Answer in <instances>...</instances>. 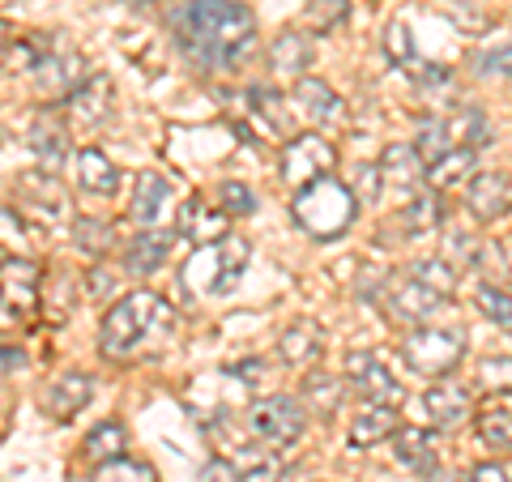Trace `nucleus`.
Here are the masks:
<instances>
[{
	"instance_id": "1",
	"label": "nucleus",
	"mask_w": 512,
	"mask_h": 482,
	"mask_svg": "<svg viewBox=\"0 0 512 482\" xmlns=\"http://www.w3.org/2000/svg\"><path fill=\"white\" fill-rule=\"evenodd\" d=\"M180 47L210 73L239 69L256 52V13L239 0H184L171 13Z\"/></svg>"
},
{
	"instance_id": "2",
	"label": "nucleus",
	"mask_w": 512,
	"mask_h": 482,
	"mask_svg": "<svg viewBox=\"0 0 512 482\" xmlns=\"http://www.w3.org/2000/svg\"><path fill=\"white\" fill-rule=\"evenodd\" d=\"M167 325H171V308H167L163 295L128 291L124 299H116L107 308L103 329H99V346H103L107 359H128V355H137L154 333H163Z\"/></svg>"
},
{
	"instance_id": "3",
	"label": "nucleus",
	"mask_w": 512,
	"mask_h": 482,
	"mask_svg": "<svg viewBox=\"0 0 512 482\" xmlns=\"http://www.w3.org/2000/svg\"><path fill=\"white\" fill-rule=\"evenodd\" d=\"M252 261V244L244 235H222L214 244H201L197 252L184 261L180 269V286L197 299H218V295H231L244 269Z\"/></svg>"
},
{
	"instance_id": "4",
	"label": "nucleus",
	"mask_w": 512,
	"mask_h": 482,
	"mask_svg": "<svg viewBox=\"0 0 512 482\" xmlns=\"http://www.w3.org/2000/svg\"><path fill=\"white\" fill-rule=\"evenodd\" d=\"M359 214V201L350 184H342L338 175H320V180L295 188V201H291V218L299 222L308 235L316 239H338L342 231H350V222Z\"/></svg>"
},
{
	"instance_id": "5",
	"label": "nucleus",
	"mask_w": 512,
	"mask_h": 482,
	"mask_svg": "<svg viewBox=\"0 0 512 482\" xmlns=\"http://www.w3.org/2000/svg\"><path fill=\"white\" fill-rule=\"evenodd\" d=\"M487 141H491V120L478 107H457L440 120H427L419 128L414 150L423 154V163H436L448 150H478V146H487Z\"/></svg>"
},
{
	"instance_id": "6",
	"label": "nucleus",
	"mask_w": 512,
	"mask_h": 482,
	"mask_svg": "<svg viewBox=\"0 0 512 482\" xmlns=\"http://www.w3.org/2000/svg\"><path fill=\"white\" fill-rule=\"evenodd\" d=\"M402 359L419 376H448L466 359V329H444V325H414L402 342Z\"/></svg>"
},
{
	"instance_id": "7",
	"label": "nucleus",
	"mask_w": 512,
	"mask_h": 482,
	"mask_svg": "<svg viewBox=\"0 0 512 482\" xmlns=\"http://www.w3.org/2000/svg\"><path fill=\"white\" fill-rule=\"evenodd\" d=\"M248 431L261 444L274 448V453H282V448H291L303 431H308V410H303V401L291 393L261 397L248 406Z\"/></svg>"
},
{
	"instance_id": "8",
	"label": "nucleus",
	"mask_w": 512,
	"mask_h": 482,
	"mask_svg": "<svg viewBox=\"0 0 512 482\" xmlns=\"http://www.w3.org/2000/svg\"><path fill=\"white\" fill-rule=\"evenodd\" d=\"M376 303H380L384 320L414 329V325H427V320L440 312L444 295H436L431 286H423L414 278V273H406V278H384L380 291H376Z\"/></svg>"
},
{
	"instance_id": "9",
	"label": "nucleus",
	"mask_w": 512,
	"mask_h": 482,
	"mask_svg": "<svg viewBox=\"0 0 512 482\" xmlns=\"http://www.w3.org/2000/svg\"><path fill=\"white\" fill-rule=\"evenodd\" d=\"M333 167H338V146L320 133H299L282 150V180L295 188L320 180V175H333Z\"/></svg>"
},
{
	"instance_id": "10",
	"label": "nucleus",
	"mask_w": 512,
	"mask_h": 482,
	"mask_svg": "<svg viewBox=\"0 0 512 482\" xmlns=\"http://www.w3.org/2000/svg\"><path fill=\"white\" fill-rule=\"evenodd\" d=\"M18 210L26 218L43 222V227H56V222L69 218V192H64L60 175L52 171H26L18 180Z\"/></svg>"
},
{
	"instance_id": "11",
	"label": "nucleus",
	"mask_w": 512,
	"mask_h": 482,
	"mask_svg": "<svg viewBox=\"0 0 512 482\" xmlns=\"http://www.w3.org/2000/svg\"><path fill=\"white\" fill-rule=\"evenodd\" d=\"M346 384L359 397L380 401V406H397V401L406 397L402 380H397L389 367H384V359L372 355V350H350V355H346Z\"/></svg>"
},
{
	"instance_id": "12",
	"label": "nucleus",
	"mask_w": 512,
	"mask_h": 482,
	"mask_svg": "<svg viewBox=\"0 0 512 482\" xmlns=\"http://www.w3.org/2000/svg\"><path fill=\"white\" fill-rule=\"evenodd\" d=\"M86 60L73 52V47H64L52 39V47L43 52L39 69H35V86L39 94H47V99H69V94L86 82Z\"/></svg>"
},
{
	"instance_id": "13",
	"label": "nucleus",
	"mask_w": 512,
	"mask_h": 482,
	"mask_svg": "<svg viewBox=\"0 0 512 482\" xmlns=\"http://www.w3.org/2000/svg\"><path fill=\"white\" fill-rule=\"evenodd\" d=\"M39 286H43V273L35 261H26V256H5L0 261V303L13 316L26 320L39 308Z\"/></svg>"
},
{
	"instance_id": "14",
	"label": "nucleus",
	"mask_w": 512,
	"mask_h": 482,
	"mask_svg": "<svg viewBox=\"0 0 512 482\" xmlns=\"http://www.w3.org/2000/svg\"><path fill=\"white\" fill-rule=\"evenodd\" d=\"M466 210L478 222H495L512 214V175L491 167V171H474V180L466 184Z\"/></svg>"
},
{
	"instance_id": "15",
	"label": "nucleus",
	"mask_w": 512,
	"mask_h": 482,
	"mask_svg": "<svg viewBox=\"0 0 512 482\" xmlns=\"http://www.w3.org/2000/svg\"><path fill=\"white\" fill-rule=\"evenodd\" d=\"M111 103H116V86H111L107 73H90L82 86H77L69 99H64V111L77 128H99L111 116Z\"/></svg>"
},
{
	"instance_id": "16",
	"label": "nucleus",
	"mask_w": 512,
	"mask_h": 482,
	"mask_svg": "<svg viewBox=\"0 0 512 482\" xmlns=\"http://www.w3.org/2000/svg\"><path fill=\"white\" fill-rule=\"evenodd\" d=\"M380 180L384 188H393V192H423L427 184V163H423V154L410 146V141H393V146H384L380 154Z\"/></svg>"
},
{
	"instance_id": "17",
	"label": "nucleus",
	"mask_w": 512,
	"mask_h": 482,
	"mask_svg": "<svg viewBox=\"0 0 512 482\" xmlns=\"http://www.w3.org/2000/svg\"><path fill=\"white\" fill-rule=\"evenodd\" d=\"M90 397H94V376H86V372H60L43 389V410L52 414L56 423H69V419H77V414L90 406Z\"/></svg>"
},
{
	"instance_id": "18",
	"label": "nucleus",
	"mask_w": 512,
	"mask_h": 482,
	"mask_svg": "<svg viewBox=\"0 0 512 482\" xmlns=\"http://www.w3.org/2000/svg\"><path fill=\"white\" fill-rule=\"evenodd\" d=\"M423 414L431 427H461L474 414V393L457 380H440L423 393Z\"/></svg>"
},
{
	"instance_id": "19",
	"label": "nucleus",
	"mask_w": 512,
	"mask_h": 482,
	"mask_svg": "<svg viewBox=\"0 0 512 482\" xmlns=\"http://www.w3.org/2000/svg\"><path fill=\"white\" fill-rule=\"evenodd\" d=\"M171 197H175V184L167 180L163 171H137L128 214H133V222H141V227H158V222L167 218V210H171Z\"/></svg>"
},
{
	"instance_id": "20",
	"label": "nucleus",
	"mask_w": 512,
	"mask_h": 482,
	"mask_svg": "<svg viewBox=\"0 0 512 482\" xmlns=\"http://www.w3.org/2000/svg\"><path fill=\"white\" fill-rule=\"evenodd\" d=\"M175 235H184L188 244H214L227 235V210L222 205H205L201 197H188L175 214Z\"/></svg>"
},
{
	"instance_id": "21",
	"label": "nucleus",
	"mask_w": 512,
	"mask_h": 482,
	"mask_svg": "<svg viewBox=\"0 0 512 482\" xmlns=\"http://www.w3.org/2000/svg\"><path fill=\"white\" fill-rule=\"evenodd\" d=\"M171 244H175V239H171L167 231H158V227H141V231L124 244L120 261H124V269L133 273V278H146V273H154V269H163V265H167Z\"/></svg>"
},
{
	"instance_id": "22",
	"label": "nucleus",
	"mask_w": 512,
	"mask_h": 482,
	"mask_svg": "<svg viewBox=\"0 0 512 482\" xmlns=\"http://www.w3.org/2000/svg\"><path fill=\"white\" fill-rule=\"evenodd\" d=\"M73 180L82 192H90V197H111V192L120 188V171L103 150L86 146L73 154Z\"/></svg>"
},
{
	"instance_id": "23",
	"label": "nucleus",
	"mask_w": 512,
	"mask_h": 482,
	"mask_svg": "<svg viewBox=\"0 0 512 482\" xmlns=\"http://www.w3.org/2000/svg\"><path fill=\"white\" fill-rule=\"evenodd\" d=\"M295 103H299V116L312 120V124H338L342 120V94L325 86L320 77H299L295 82Z\"/></svg>"
},
{
	"instance_id": "24",
	"label": "nucleus",
	"mask_w": 512,
	"mask_h": 482,
	"mask_svg": "<svg viewBox=\"0 0 512 482\" xmlns=\"http://www.w3.org/2000/svg\"><path fill=\"white\" fill-rule=\"evenodd\" d=\"M402 427L397 419V406H380V401H367L350 423V448H376L384 440H393V431Z\"/></svg>"
},
{
	"instance_id": "25",
	"label": "nucleus",
	"mask_w": 512,
	"mask_h": 482,
	"mask_svg": "<svg viewBox=\"0 0 512 482\" xmlns=\"http://www.w3.org/2000/svg\"><path fill=\"white\" fill-rule=\"evenodd\" d=\"M312 56H316V47L303 30H282V35L269 43V69L282 77H303L312 69Z\"/></svg>"
},
{
	"instance_id": "26",
	"label": "nucleus",
	"mask_w": 512,
	"mask_h": 482,
	"mask_svg": "<svg viewBox=\"0 0 512 482\" xmlns=\"http://www.w3.org/2000/svg\"><path fill=\"white\" fill-rule=\"evenodd\" d=\"M393 453H397V461H402L406 470H414L419 478H427V474L440 465L436 440H431L427 427H397V431H393Z\"/></svg>"
},
{
	"instance_id": "27",
	"label": "nucleus",
	"mask_w": 512,
	"mask_h": 482,
	"mask_svg": "<svg viewBox=\"0 0 512 482\" xmlns=\"http://www.w3.org/2000/svg\"><path fill=\"white\" fill-rule=\"evenodd\" d=\"M30 150H35V158H39L43 171L60 175V167L69 163V133H64V128L43 111V116L30 124Z\"/></svg>"
},
{
	"instance_id": "28",
	"label": "nucleus",
	"mask_w": 512,
	"mask_h": 482,
	"mask_svg": "<svg viewBox=\"0 0 512 482\" xmlns=\"http://www.w3.org/2000/svg\"><path fill=\"white\" fill-rule=\"evenodd\" d=\"M244 99L269 137H291V99H282L274 86H248Z\"/></svg>"
},
{
	"instance_id": "29",
	"label": "nucleus",
	"mask_w": 512,
	"mask_h": 482,
	"mask_svg": "<svg viewBox=\"0 0 512 482\" xmlns=\"http://www.w3.org/2000/svg\"><path fill=\"white\" fill-rule=\"evenodd\" d=\"M474 150H448V154H440L436 163H427V188L431 192H461L470 180H474Z\"/></svg>"
},
{
	"instance_id": "30",
	"label": "nucleus",
	"mask_w": 512,
	"mask_h": 482,
	"mask_svg": "<svg viewBox=\"0 0 512 482\" xmlns=\"http://www.w3.org/2000/svg\"><path fill=\"white\" fill-rule=\"evenodd\" d=\"M397 222H402V231L410 239H427L444 222V197H440V192H431V188L427 192H414V197L402 205Z\"/></svg>"
},
{
	"instance_id": "31",
	"label": "nucleus",
	"mask_w": 512,
	"mask_h": 482,
	"mask_svg": "<svg viewBox=\"0 0 512 482\" xmlns=\"http://www.w3.org/2000/svg\"><path fill=\"white\" fill-rule=\"evenodd\" d=\"M470 69L478 77H512V30H491L470 52Z\"/></svg>"
},
{
	"instance_id": "32",
	"label": "nucleus",
	"mask_w": 512,
	"mask_h": 482,
	"mask_svg": "<svg viewBox=\"0 0 512 482\" xmlns=\"http://www.w3.org/2000/svg\"><path fill=\"white\" fill-rule=\"evenodd\" d=\"M282 359L291 363V367H303V363H312L320 350H325V329L316 325V320H291V329L282 333Z\"/></svg>"
},
{
	"instance_id": "33",
	"label": "nucleus",
	"mask_w": 512,
	"mask_h": 482,
	"mask_svg": "<svg viewBox=\"0 0 512 482\" xmlns=\"http://www.w3.org/2000/svg\"><path fill=\"white\" fill-rule=\"evenodd\" d=\"M474 431L491 453H512V410L500 401H487L483 410H474Z\"/></svg>"
},
{
	"instance_id": "34",
	"label": "nucleus",
	"mask_w": 512,
	"mask_h": 482,
	"mask_svg": "<svg viewBox=\"0 0 512 482\" xmlns=\"http://www.w3.org/2000/svg\"><path fill=\"white\" fill-rule=\"evenodd\" d=\"M342 397H346V380L342 376H329V372H312V376H303V410H312V414H329L342 406Z\"/></svg>"
},
{
	"instance_id": "35",
	"label": "nucleus",
	"mask_w": 512,
	"mask_h": 482,
	"mask_svg": "<svg viewBox=\"0 0 512 482\" xmlns=\"http://www.w3.org/2000/svg\"><path fill=\"white\" fill-rule=\"evenodd\" d=\"M73 235H77V252L90 256V261H103V256L116 252V227L103 218H77Z\"/></svg>"
},
{
	"instance_id": "36",
	"label": "nucleus",
	"mask_w": 512,
	"mask_h": 482,
	"mask_svg": "<svg viewBox=\"0 0 512 482\" xmlns=\"http://www.w3.org/2000/svg\"><path fill=\"white\" fill-rule=\"evenodd\" d=\"M124 444H128V431H124V423H116V419H107V423H99L86 436V457L94 461V465H103V461H116V457H124Z\"/></svg>"
},
{
	"instance_id": "37",
	"label": "nucleus",
	"mask_w": 512,
	"mask_h": 482,
	"mask_svg": "<svg viewBox=\"0 0 512 482\" xmlns=\"http://www.w3.org/2000/svg\"><path fill=\"white\" fill-rule=\"evenodd\" d=\"M410 273H414V278H419L423 286H431V291H436V295H453L457 291V282H461V269L457 265H448L444 261V256H423V261H414L410 265Z\"/></svg>"
},
{
	"instance_id": "38",
	"label": "nucleus",
	"mask_w": 512,
	"mask_h": 482,
	"mask_svg": "<svg viewBox=\"0 0 512 482\" xmlns=\"http://www.w3.org/2000/svg\"><path fill=\"white\" fill-rule=\"evenodd\" d=\"M90 482H158V474H154V465H146V461L116 457V461L94 465V478Z\"/></svg>"
},
{
	"instance_id": "39",
	"label": "nucleus",
	"mask_w": 512,
	"mask_h": 482,
	"mask_svg": "<svg viewBox=\"0 0 512 482\" xmlns=\"http://www.w3.org/2000/svg\"><path fill=\"white\" fill-rule=\"evenodd\" d=\"M474 299H478V312H483L487 320H495V325H512V291H504L500 282H483Z\"/></svg>"
},
{
	"instance_id": "40",
	"label": "nucleus",
	"mask_w": 512,
	"mask_h": 482,
	"mask_svg": "<svg viewBox=\"0 0 512 482\" xmlns=\"http://www.w3.org/2000/svg\"><path fill=\"white\" fill-rule=\"evenodd\" d=\"M478 244H483V239H478L474 231L453 227V231H448V239H444V261L457 265V269H470L474 256H478Z\"/></svg>"
},
{
	"instance_id": "41",
	"label": "nucleus",
	"mask_w": 512,
	"mask_h": 482,
	"mask_svg": "<svg viewBox=\"0 0 512 482\" xmlns=\"http://www.w3.org/2000/svg\"><path fill=\"white\" fill-rule=\"evenodd\" d=\"M218 205L227 210V218H248L256 210V192L239 180H227V184H218Z\"/></svg>"
},
{
	"instance_id": "42",
	"label": "nucleus",
	"mask_w": 512,
	"mask_h": 482,
	"mask_svg": "<svg viewBox=\"0 0 512 482\" xmlns=\"http://www.w3.org/2000/svg\"><path fill=\"white\" fill-rule=\"evenodd\" d=\"M474 273H483V282H500L504 273H508V252L495 244V239H483L478 244V256H474Z\"/></svg>"
},
{
	"instance_id": "43",
	"label": "nucleus",
	"mask_w": 512,
	"mask_h": 482,
	"mask_svg": "<svg viewBox=\"0 0 512 482\" xmlns=\"http://www.w3.org/2000/svg\"><path fill=\"white\" fill-rule=\"evenodd\" d=\"M0 244L5 248H26L30 244V222L18 205H0Z\"/></svg>"
},
{
	"instance_id": "44",
	"label": "nucleus",
	"mask_w": 512,
	"mask_h": 482,
	"mask_svg": "<svg viewBox=\"0 0 512 482\" xmlns=\"http://www.w3.org/2000/svg\"><path fill=\"white\" fill-rule=\"evenodd\" d=\"M478 384L487 393H512V359L500 355V359H483L478 363Z\"/></svg>"
},
{
	"instance_id": "45",
	"label": "nucleus",
	"mask_w": 512,
	"mask_h": 482,
	"mask_svg": "<svg viewBox=\"0 0 512 482\" xmlns=\"http://www.w3.org/2000/svg\"><path fill=\"white\" fill-rule=\"evenodd\" d=\"M346 13H350L346 0H312V5H308V22L320 30V35H329V30H338L346 22Z\"/></svg>"
},
{
	"instance_id": "46",
	"label": "nucleus",
	"mask_w": 512,
	"mask_h": 482,
	"mask_svg": "<svg viewBox=\"0 0 512 482\" xmlns=\"http://www.w3.org/2000/svg\"><path fill=\"white\" fill-rule=\"evenodd\" d=\"M286 478V465L278 453H256L248 461V470H239V482H282Z\"/></svg>"
},
{
	"instance_id": "47",
	"label": "nucleus",
	"mask_w": 512,
	"mask_h": 482,
	"mask_svg": "<svg viewBox=\"0 0 512 482\" xmlns=\"http://www.w3.org/2000/svg\"><path fill=\"white\" fill-rule=\"evenodd\" d=\"M384 56H389L393 64H402V69L414 64V39H410V30L402 22H393L389 30H384Z\"/></svg>"
},
{
	"instance_id": "48",
	"label": "nucleus",
	"mask_w": 512,
	"mask_h": 482,
	"mask_svg": "<svg viewBox=\"0 0 512 482\" xmlns=\"http://www.w3.org/2000/svg\"><path fill=\"white\" fill-rule=\"evenodd\" d=\"M350 192H355L359 205H376V197L384 192V180H380V167L372 163H359V175L350 180Z\"/></svg>"
},
{
	"instance_id": "49",
	"label": "nucleus",
	"mask_w": 512,
	"mask_h": 482,
	"mask_svg": "<svg viewBox=\"0 0 512 482\" xmlns=\"http://www.w3.org/2000/svg\"><path fill=\"white\" fill-rule=\"evenodd\" d=\"M201 482H239V470H235L227 457H214V461L201 470Z\"/></svg>"
},
{
	"instance_id": "50",
	"label": "nucleus",
	"mask_w": 512,
	"mask_h": 482,
	"mask_svg": "<svg viewBox=\"0 0 512 482\" xmlns=\"http://www.w3.org/2000/svg\"><path fill=\"white\" fill-rule=\"evenodd\" d=\"M470 482H508V474L495 461H483V465H474L470 470Z\"/></svg>"
},
{
	"instance_id": "51",
	"label": "nucleus",
	"mask_w": 512,
	"mask_h": 482,
	"mask_svg": "<svg viewBox=\"0 0 512 482\" xmlns=\"http://www.w3.org/2000/svg\"><path fill=\"white\" fill-rule=\"evenodd\" d=\"M423 482H470V478H461V474H453V470H440V465H436V470H431Z\"/></svg>"
},
{
	"instance_id": "52",
	"label": "nucleus",
	"mask_w": 512,
	"mask_h": 482,
	"mask_svg": "<svg viewBox=\"0 0 512 482\" xmlns=\"http://www.w3.org/2000/svg\"><path fill=\"white\" fill-rule=\"evenodd\" d=\"M235 372H239V380H248V384H252V380H261V359H256V363H239Z\"/></svg>"
},
{
	"instance_id": "53",
	"label": "nucleus",
	"mask_w": 512,
	"mask_h": 482,
	"mask_svg": "<svg viewBox=\"0 0 512 482\" xmlns=\"http://www.w3.org/2000/svg\"><path fill=\"white\" fill-rule=\"evenodd\" d=\"M18 325H22V316H13L5 303H0V329H18Z\"/></svg>"
},
{
	"instance_id": "54",
	"label": "nucleus",
	"mask_w": 512,
	"mask_h": 482,
	"mask_svg": "<svg viewBox=\"0 0 512 482\" xmlns=\"http://www.w3.org/2000/svg\"><path fill=\"white\" fill-rule=\"evenodd\" d=\"M5 43H9V35H5V26H0V52H5Z\"/></svg>"
},
{
	"instance_id": "55",
	"label": "nucleus",
	"mask_w": 512,
	"mask_h": 482,
	"mask_svg": "<svg viewBox=\"0 0 512 482\" xmlns=\"http://www.w3.org/2000/svg\"><path fill=\"white\" fill-rule=\"evenodd\" d=\"M0 261H5V252H0Z\"/></svg>"
}]
</instances>
